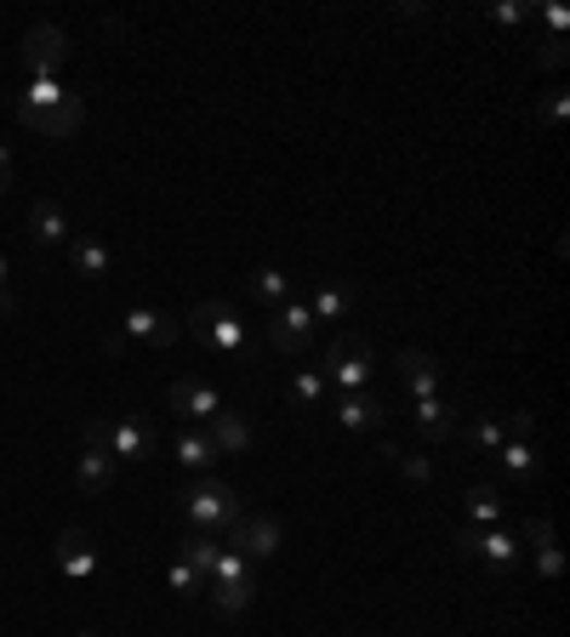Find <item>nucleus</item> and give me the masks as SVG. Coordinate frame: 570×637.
<instances>
[{"mask_svg":"<svg viewBox=\"0 0 570 637\" xmlns=\"http://www.w3.org/2000/svg\"><path fill=\"white\" fill-rule=\"evenodd\" d=\"M183 513L194 529H217L240 513V495L222 478H194V483H183Z\"/></svg>","mask_w":570,"mask_h":637,"instance_id":"nucleus-3","label":"nucleus"},{"mask_svg":"<svg viewBox=\"0 0 570 637\" xmlns=\"http://www.w3.org/2000/svg\"><path fill=\"white\" fill-rule=\"evenodd\" d=\"M565 114H570V97H565V91H554V97H548V109H542V120H548V125H559Z\"/></svg>","mask_w":570,"mask_h":637,"instance_id":"nucleus-37","label":"nucleus"},{"mask_svg":"<svg viewBox=\"0 0 570 637\" xmlns=\"http://www.w3.org/2000/svg\"><path fill=\"white\" fill-rule=\"evenodd\" d=\"M536 564H542V575H548V580H559L565 558H559V547H542V552H536Z\"/></svg>","mask_w":570,"mask_h":637,"instance_id":"nucleus-36","label":"nucleus"},{"mask_svg":"<svg viewBox=\"0 0 570 637\" xmlns=\"http://www.w3.org/2000/svg\"><path fill=\"white\" fill-rule=\"evenodd\" d=\"M314 336V314H308V302H291V308H280L275 319H268V347L286 353V359H296V353L308 347Z\"/></svg>","mask_w":570,"mask_h":637,"instance_id":"nucleus-5","label":"nucleus"},{"mask_svg":"<svg viewBox=\"0 0 570 637\" xmlns=\"http://www.w3.org/2000/svg\"><path fill=\"white\" fill-rule=\"evenodd\" d=\"M86 444H104L109 450V421H86Z\"/></svg>","mask_w":570,"mask_h":637,"instance_id":"nucleus-41","label":"nucleus"},{"mask_svg":"<svg viewBox=\"0 0 570 637\" xmlns=\"http://www.w3.org/2000/svg\"><path fill=\"white\" fill-rule=\"evenodd\" d=\"M12 308H17V302H12V291L0 285V319H12Z\"/></svg>","mask_w":570,"mask_h":637,"instance_id":"nucleus-42","label":"nucleus"},{"mask_svg":"<svg viewBox=\"0 0 570 637\" xmlns=\"http://www.w3.org/2000/svg\"><path fill=\"white\" fill-rule=\"evenodd\" d=\"M245 291H252L257 302H280V296H286V273H275V268H257L252 279H245Z\"/></svg>","mask_w":570,"mask_h":637,"instance_id":"nucleus-24","label":"nucleus"},{"mask_svg":"<svg viewBox=\"0 0 570 637\" xmlns=\"http://www.w3.org/2000/svg\"><path fill=\"white\" fill-rule=\"evenodd\" d=\"M416 432H423L428 444H445L457 432V411L445 399H423V404H416Z\"/></svg>","mask_w":570,"mask_h":637,"instance_id":"nucleus-14","label":"nucleus"},{"mask_svg":"<svg viewBox=\"0 0 570 637\" xmlns=\"http://www.w3.org/2000/svg\"><path fill=\"white\" fill-rule=\"evenodd\" d=\"M400 370L405 376H428V370H439V359H434V353H423V347H400Z\"/></svg>","mask_w":570,"mask_h":637,"instance_id":"nucleus-31","label":"nucleus"},{"mask_svg":"<svg viewBox=\"0 0 570 637\" xmlns=\"http://www.w3.org/2000/svg\"><path fill=\"white\" fill-rule=\"evenodd\" d=\"M171 411L178 416H189V421H211L217 411H222V399H217V388H206V381H194V376H178L171 381Z\"/></svg>","mask_w":570,"mask_h":637,"instance_id":"nucleus-7","label":"nucleus"},{"mask_svg":"<svg viewBox=\"0 0 570 637\" xmlns=\"http://www.w3.org/2000/svg\"><path fill=\"white\" fill-rule=\"evenodd\" d=\"M166 580H171V592H178V598H201V575H194V569L183 564V558L166 569Z\"/></svg>","mask_w":570,"mask_h":637,"instance_id":"nucleus-30","label":"nucleus"},{"mask_svg":"<svg viewBox=\"0 0 570 637\" xmlns=\"http://www.w3.org/2000/svg\"><path fill=\"white\" fill-rule=\"evenodd\" d=\"M183 564L194 569V575H201V580H211V569H217V558H222V547H217V535L211 529H189L183 535Z\"/></svg>","mask_w":570,"mask_h":637,"instance_id":"nucleus-13","label":"nucleus"},{"mask_svg":"<svg viewBox=\"0 0 570 637\" xmlns=\"http://www.w3.org/2000/svg\"><path fill=\"white\" fill-rule=\"evenodd\" d=\"M331 376H337L349 393H360L365 381H371V359H342V365H331Z\"/></svg>","mask_w":570,"mask_h":637,"instance_id":"nucleus-28","label":"nucleus"},{"mask_svg":"<svg viewBox=\"0 0 570 637\" xmlns=\"http://www.w3.org/2000/svg\"><path fill=\"white\" fill-rule=\"evenodd\" d=\"M525 535L536 541V552H542V547H554V524H548V518H531V529H525Z\"/></svg>","mask_w":570,"mask_h":637,"instance_id":"nucleus-39","label":"nucleus"},{"mask_svg":"<svg viewBox=\"0 0 570 637\" xmlns=\"http://www.w3.org/2000/svg\"><path fill=\"white\" fill-rule=\"evenodd\" d=\"M0 194H12V166H0Z\"/></svg>","mask_w":570,"mask_h":637,"instance_id":"nucleus-43","label":"nucleus"},{"mask_svg":"<svg viewBox=\"0 0 570 637\" xmlns=\"http://www.w3.org/2000/svg\"><path fill=\"white\" fill-rule=\"evenodd\" d=\"M542 17H548V29H554V35H565V29H570V12H565V7H542Z\"/></svg>","mask_w":570,"mask_h":637,"instance_id":"nucleus-40","label":"nucleus"},{"mask_svg":"<svg viewBox=\"0 0 570 637\" xmlns=\"http://www.w3.org/2000/svg\"><path fill=\"white\" fill-rule=\"evenodd\" d=\"M474 558H485V564L497 569V575H508V569H513V558H519V547H513V535H502V529H480Z\"/></svg>","mask_w":570,"mask_h":637,"instance_id":"nucleus-17","label":"nucleus"},{"mask_svg":"<svg viewBox=\"0 0 570 637\" xmlns=\"http://www.w3.org/2000/svg\"><path fill=\"white\" fill-rule=\"evenodd\" d=\"M337 421L349 427V432H360V427H383V404L371 399V393H349L337 404Z\"/></svg>","mask_w":570,"mask_h":637,"instance_id":"nucleus-19","label":"nucleus"},{"mask_svg":"<svg viewBox=\"0 0 570 637\" xmlns=\"http://www.w3.org/2000/svg\"><path fill=\"white\" fill-rule=\"evenodd\" d=\"M0 285H7V257H0Z\"/></svg>","mask_w":570,"mask_h":637,"instance_id":"nucleus-44","label":"nucleus"},{"mask_svg":"<svg viewBox=\"0 0 570 637\" xmlns=\"http://www.w3.org/2000/svg\"><path fill=\"white\" fill-rule=\"evenodd\" d=\"M497 455H502V467H508V473H513L519 483H531V478H536V450H531V444H519V439H502V450H497Z\"/></svg>","mask_w":570,"mask_h":637,"instance_id":"nucleus-21","label":"nucleus"},{"mask_svg":"<svg viewBox=\"0 0 570 637\" xmlns=\"http://www.w3.org/2000/svg\"><path fill=\"white\" fill-rule=\"evenodd\" d=\"M178 462H183V467H211V462H217V444H211L206 427H189L183 439H178Z\"/></svg>","mask_w":570,"mask_h":637,"instance_id":"nucleus-20","label":"nucleus"},{"mask_svg":"<svg viewBox=\"0 0 570 637\" xmlns=\"http://www.w3.org/2000/svg\"><path fill=\"white\" fill-rule=\"evenodd\" d=\"M69 262H74V273H86V279H104V273H109V250L97 245L92 234H74V240H69Z\"/></svg>","mask_w":570,"mask_h":637,"instance_id":"nucleus-18","label":"nucleus"},{"mask_svg":"<svg viewBox=\"0 0 570 637\" xmlns=\"http://www.w3.org/2000/svg\"><path fill=\"white\" fill-rule=\"evenodd\" d=\"M189 330H194V342H206L217 353H240L245 347V319L234 302H201V308L189 314Z\"/></svg>","mask_w":570,"mask_h":637,"instance_id":"nucleus-2","label":"nucleus"},{"mask_svg":"<svg viewBox=\"0 0 570 637\" xmlns=\"http://www.w3.org/2000/svg\"><path fill=\"white\" fill-rule=\"evenodd\" d=\"M211 580H252V558H245V552H229V547H222V558H217Z\"/></svg>","mask_w":570,"mask_h":637,"instance_id":"nucleus-27","label":"nucleus"},{"mask_svg":"<svg viewBox=\"0 0 570 637\" xmlns=\"http://www.w3.org/2000/svg\"><path fill=\"white\" fill-rule=\"evenodd\" d=\"M349 308H354V302H349V291L326 285V291L314 296V308H308V314H314V319H342V314H349Z\"/></svg>","mask_w":570,"mask_h":637,"instance_id":"nucleus-25","label":"nucleus"},{"mask_svg":"<svg viewBox=\"0 0 570 637\" xmlns=\"http://www.w3.org/2000/svg\"><path fill=\"white\" fill-rule=\"evenodd\" d=\"M531 427H536V421H531V411H519V416H508V432H513V439H519V444H531Z\"/></svg>","mask_w":570,"mask_h":637,"instance_id":"nucleus-38","label":"nucleus"},{"mask_svg":"<svg viewBox=\"0 0 570 637\" xmlns=\"http://www.w3.org/2000/svg\"><path fill=\"white\" fill-rule=\"evenodd\" d=\"M74 483H81L86 495H104L109 483H114V455L104 444H86L81 462H74Z\"/></svg>","mask_w":570,"mask_h":637,"instance_id":"nucleus-10","label":"nucleus"},{"mask_svg":"<svg viewBox=\"0 0 570 637\" xmlns=\"http://www.w3.org/2000/svg\"><path fill=\"white\" fill-rule=\"evenodd\" d=\"M74 637H104V632H74Z\"/></svg>","mask_w":570,"mask_h":637,"instance_id":"nucleus-45","label":"nucleus"},{"mask_svg":"<svg viewBox=\"0 0 570 637\" xmlns=\"http://www.w3.org/2000/svg\"><path fill=\"white\" fill-rule=\"evenodd\" d=\"M383 455H388V462L400 467L411 483H428V473H434V467H428V455H405V450H393V444H383Z\"/></svg>","mask_w":570,"mask_h":637,"instance_id":"nucleus-26","label":"nucleus"},{"mask_svg":"<svg viewBox=\"0 0 570 637\" xmlns=\"http://www.w3.org/2000/svg\"><path fill=\"white\" fill-rule=\"evenodd\" d=\"M63 63H69V35L58 23H35V29L23 35V69H29L35 81H58Z\"/></svg>","mask_w":570,"mask_h":637,"instance_id":"nucleus-4","label":"nucleus"},{"mask_svg":"<svg viewBox=\"0 0 570 637\" xmlns=\"http://www.w3.org/2000/svg\"><path fill=\"white\" fill-rule=\"evenodd\" d=\"M252 598H257V586H252V580H211V592H206L211 615H222V621L245 615V609H252Z\"/></svg>","mask_w":570,"mask_h":637,"instance_id":"nucleus-12","label":"nucleus"},{"mask_svg":"<svg viewBox=\"0 0 570 637\" xmlns=\"http://www.w3.org/2000/svg\"><path fill=\"white\" fill-rule=\"evenodd\" d=\"M468 513H474V524H480V529H497V518H502V501H497V490H485V483H474V490H468Z\"/></svg>","mask_w":570,"mask_h":637,"instance_id":"nucleus-22","label":"nucleus"},{"mask_svg":"<svg viewBox=\"0 0 570 637\" xmlns=\"http://www.w3.org/2000/svg\"><path fill=\"white\" fill-rule=\"evenodd\" d=\"M17 120L52 143H69L86 125V97L58 86V81H29V91L17 97Z\"/></svg>","mask_w":570,"mask_h":637,"instance_id":"nucleus-1","label":"nucleus"},{"mask_svg":"<svg viewBox=\"0 0 570 637\" xmlns=\"http://www.w3.org/2000/svg\"><path fill=\"white\" fill-rule=\"evenodd\" d=\"M280 541H286V524L263 513V518H245V547H240V552H245V558H275Z\"/></svg>","mask_w":570,"mask_h":637,"instance_id":"nucleus-15","label":"nucleus"},{"mask_svg":"<svg viewBox=\"0 0 570 637\" xmlns=\"http://www.w3.org/2000/svg\"><path fill=\"white\" fill-rule=\"evenodd\" d=\"M319 393H326V381H319L314 370H303V376H291V399H296V404H314Z\"/></svg>","mask_w":570,"mask_h":637,"instance_id":"nucleus-32","label":"nucleus"},{"mask_svg":"<svg viewBox=\"0 0 570 637\" xmlns=\"http://www.w3.org/2000/svg\"><path fill=\"white\" fill-rule=\"evenodd\" d=\"M502 23H519V17H536V7H525V0H502V7H490Z\"/></svg>","mask_w":570,"mask_h":637,"instance_id":"nucleus-35","label":"nucleus"},{"mask_svg":"<svg viewBox=\"0 0 570 637\" xmlns=\"http://www.w3.org/2000/svg\"><path fill=\"white\" fill-rule=\"evenodd\" d=\"M206 432H211L217 455H240L245 444H252V427H245V416H234V411H217Z\"/></svg>","mask_w":570,"mask_h":637,"instance_id":"nucleus-16","label":"nucleus"},{"mask_svg":"<svg viewBox=\"0 0 570 637\" xmlns=\"http://www.w3.org/2000/svg\"><path fill=\"white\" fill-rule=\"evenodd\" d=\"M565 58H570V52H565V35L542 40V52H536V63H542V69H565Z\"/></svg>","mask_w":570,"mask_h":637,"instance_id":"nucleus-33","label":"nucleus"},{"mask_svg":"<svg viewBox=\"0 0 570 637\" xmlns=\"http://www.w3.org/2000/svg\"><path fill=\"white\" fill-rule=\"evenodd\" d=\"M29 234H35L40 245H69V240H74L58 199H35V206H29Z\"/></svg>","mask_w":570,"mask_h":637,"instance_id":"nucleus-11","label":"nucleus"},{"mask_svg":"<svg viewBox=\"0 0 570 637\" xmlns=\"http://www.w3.org/2000/svg\"><path fill=\"white\" fill-rule=\"evenodd\" d=\"M58 569L69 575V580H92L97 575V547H92V535L86 529H63L58 535Z\"/></svg>","mask_w":570,"mask_h":637,"instance_id":"nucleus-8","label":"nucleus"},{"mask_svg":"<svg viewBox=\"0 0 570 637\" xmlns=\"http://www.w3.org/2000/svg\"><path fill=\"white\" fill-rule=\"evenodd\" d=\"M155 450H160V432L148 421H137V416L109 421V455H114V462H148Z\"/></svg>","mask_w":570,"mask_h":637,"instance_id":"nucleus-6","label":"nucleus"},{"mask_svg":"<svg viewBox=\"0 0 570 637\" xmlns=\"http://www.w3.org/2000/svg\"><path fill=\"white\" fill-rule=\"evenodd\" d=\"M411 393H416V404H423V399H439V370H428V376H411Z\"/></svg>","mask_w":570,"mask_h":637,"instance_id":"nucleus-34","label":"nucleus"},{"mask_svg":"<svg viewBox=\"0 0 570 637\" xmlns=\"http://www.w3.org/2000/svg\"><path fill=\"white\" fill-rule=\"evenodd\" d=\"M342 359H371V336H360V330H342V336H331L326 365H342Z\"/></svg>","mask_w":570,"mask_h":637,"instance_id":"nucleus-23","label":"nucleus"},{"mask_svg":"<svg viewBox=\"0 0 570 637\" xmlns=\"http://www.w3.org/2000/svg\"><path fill=\"white\" fill-rule=\"evenodd\" d=\"M502 439H508V432H502L497 421H490V416H485V421H474V432H468V444H474V450H490V455L502 450Z\"/></svg>","mask_w":570,"mask_h":637,"instance_id":"nucleus-29","label":"nucleus"},{"mask_svg":"<svg viewBox=\"0 0 570 637\" xmlns=\"http://www.w3.org/2000/svg\"><path fill=\"white\" fill-rule=\"evenodd\" d=\"M120 336H137V342H148V347H171V342H178V319L160 314V308H132Z\"/></svg>","mask_w":570,"mask_h":637,"instance_id":"nucleus-9","label":"nucleus"}]
</instances>
